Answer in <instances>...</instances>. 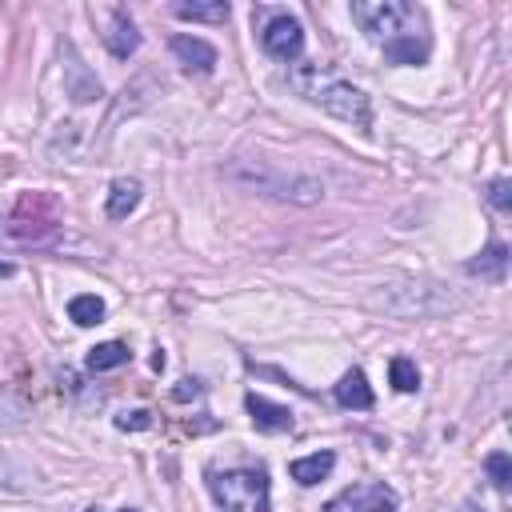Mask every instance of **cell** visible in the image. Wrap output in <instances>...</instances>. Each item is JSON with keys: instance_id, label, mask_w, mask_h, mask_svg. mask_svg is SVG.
I'll return each mask as SVG.
<instances>
[{"instance_id": "1", "label": "cell", "mask_w": 512, "mask_h": 512, "mask_svg": "<svg viewBox=\"0 0 512 512\" xmlns=\"http://www.w3.org/2000/svg\"><path fill=\"white\" fill-rule=\"evenodd\" d=\"M288 84H292L308 104L324 108L328 116H336V120H344V124H352V128H368V124H372V100H368L352 80H344L332 64H312V60L292 64V68H288Z\"/></svg>"}, {"instance_id": "2", "label": "cell", "mask_w": 512, "mask_h": 512, "mask_svg": "<svg viewBox=\"0 0 512 512\" xmlns=\"http://www.w3.org/2000/svg\"><path fill=\"white\" fill-rule=\"evenodd\" d=\"M216 504L224 512H268V472L264 468H228L208 480Z\"/></svg>"}, {"instance_id": "3", "label": "cell", "mask_w": 512, "mask_h": 512, "mask_svg": "<svg viewBox=\"0 0 512 512\" xmlns=\"http://www.w3.org/2000/svg\"><path fill=\"white\" fill-rule=\"evenodd\" d=\"M228 176L236 184H248L264 196H276V200H300V204H312L324 196V184L320 180H308V176H284V172H272L264 164H252V160H240L228 168Z\"/></svg>"}, {"instance_id": "4", "label": "cell", "mask_w": 512, "mask_h": 512, "mask_svg": "<svg viewBox=\"0 0 512 512\" xmlns=\"http://www.w3.org/2000/svg\"><path fill=\"white\" fill-rule=\"evenodd\" d=\"M352 20L372 36V40H392V36H408L416 32L412 24H420V12L404 0H356L352 4Z\"/></svg>"}, {"instance_id": "5", "label": "cell", "mask_w": 512, "mask_h": 512, "mask_svg": "<svg viewBox=\"0 0 512 512\" xmlns=\"http://www.w3.org/2000/svg\"><path fill=\"white\" fill-rule=\"evenodd\" d=\"M400 496L388 484H352L324 504V512H396Z\"/></svg>"}, {"instance_id": "6", "label": "cell", "mask_w": 512, "mask_h": 512, "mask_svg": "<svg viewBox=\"0 0 512 512\" xmlns=\"http://www.w3.org/2000/svg\"><path fill=\"white\" fill-rule=\"evenodd\" d=\"M260 48H264L268 56H276V60H296L300 48H304V28H300V20L288 16V12H272V16L264 20V28H260Z\"/></svg>"}, {"instance_id": "7", "label": "cell", "mask_w": 512, "mask_h": 512, "mask_svg": "<svg viewBox=\"0 0 512 512\" xmlns=\"http://www.w3.org/2000/svg\"><path fill=\"white\" fill-rule=\"evenodd\" d=\"M172 56L188 76H208L216 68V48L200 36H172Z\"/></svg>"}, {"instance_id": "8", "label": "cell", "mask_w": 512, "mask_h": 512, "mask_svg": "<svg viewBox=\"0 0 512 512\" xmlns=\"http://www.w3.org/2000/svg\"><path fill=\"white\" fill-rule=\"evenodd\" d=\"M104 48L116 56V60H128L136 48H140V32L132 24V16L124 8H108V28H104Z\"/></svg>"}, {"instance_id": "9", "label": "cell", "mask_w": 512, "mask_h": 512, "mask_svg": "<svg viewBox=\"0 0 512 512\" xmlns=\"http://www.w3.org/2000/svg\"><path fill=\"white\" fill-rule=\"evenodd\" d=\"M244 408H248V416H252V424H256L260 432H292V412H288L284 404H272V400L248 392Z\"/></svg>"}, {"instance_id": "10", "label": "cell", "mask_w": 512, "mask_h": 512, "mask_svg": "<svg viewBox=\"0 0 512 512\" xmlns=\"http://www.w3.org/2000/svg\"><path fill=\"white\" fill-rule=\"evenodd\" d=\"M64 56H68L64 72H68V92H72V100H80V104L96 100V96H100V80H96V76L84 68V60L72 52V44H64Z\"/></svg>"}, {"instance_id": "11", "label": "cell", "mask_w": 512, "mask_h": 512, "mask_svg": "<svg viewBox=\"0 0 512 512\" xmlns=\"http://www.w3.org/2000/svg\"><path fill=\"white\" fill-rule=\"evenodd\" d=\"M136 204H140V180L136 176H116L112 188H108V216L124 220L128 212H136Z\"/></svg>"}, {"instance_id": "12", "label": "cell", "mask_w": 512, "mask_h": 512, "mask_svg": "<svg viewBox=\"0 0 512 512\" xmlns=\"http://www.w3.org/2000/svg\"><path fill=\"white\" fill-rule=\"evenodd\" d=\"M332 464H336V456H332V452H312V456L292 460V464H288V472H292V480H296V484L312 488V484H320V480L332 472Z\"/></svg>"}, {"instance_id": "13", "label": "cell", "mask_w": 512, "mask_h": 512, "mask_svg": "<svg viewBox=\"0 0 512 512\" xmlns=\"http://www.w3.org/2000/svg\"><path fill=\"white\" fill-rule=\"evenodd\" d=\"M336 400H340L344 408H372V388H368V376H364L360 368L344 372V376H340V384H336Z\"/></svg>"}, {"instance_id": "14", "label": "cell", "mask_w": 512, "mask_h": 512, "mask_svg": "<svg viewBox=\"0 0 512 512\" xmlns=\"http://www.w3.org/2000/svg\"><path fill=\"white\" fill-rule=\"evenodd\" d=\"M384 56H388L392 64H424V56H428V40L416 36V32H408V36H392V40L384 44Z\"/></svg>"}, {"instance_id": "15", "label": "cell", "mask_w": 512, "mask_h": 512, "mask_svg": "<svg viewBox=\"0 0 512 512\" xmlns=\"http://www.w3.org/2000/svg\"><path fill=\"white\" fill-rule=\"evenodd\" d=\"M128 344H120V340H104V344H96V348H88V356H84V368L88 372H112V368H120V364H128Z\"/></svg>"}, {"instance_id": "16", "label": "cell", "mask_w": 512, "mask_h": 512, "mask_svg": "<svg viewBox=\"0 0 512 512\" xmlns=\"http://www.w3.org/2000/svg\"><path fill=\"white\" fill-rule=\"evenodd\" d=\"M504 268H508V248L500 240H492L480 252V260H468V272L480 276V280H504Z\"/></svg>"}, {"instance_id": "17", "label": "cell", "mask_w": 512, "mask_h": 512, "mask_svg": "<svg viewBox=\"0 0 512 512\" xmlns=\"http://www.w3.org/2000/svg\"><path fill=\"white\" fill-rule=\"evenodd\" d=\"M68 320H72V324H80V328L100 324V320H104V300H100V296H92V292L72 296V300H68Z\"/></svg>"}, {"instance_id": "18", "label": "cell", "mask_w": 512, "mask_h": 512, "mask_svg": "<svg viewBox=\"0 0 512 512\" xmlns=\"http://www.w3.org/2000/svg\"><path fill=\"white\" fill-rule=\"evenodd\" d=\"M180 20H200V24H224L228 20V4L224 0H212V4H176L172 8Z\"/></svg>"}, {"instance_id": "19", "label": "cell", "mask_w": 512, "mask_h": 512, "mask_svg": "<svg viewBox=\"0 0 512 512\" xmlns=\"http://www.w3.org/2000/svg\"><path fill=\"white\" fill-rule=\"evenodd\" d=\"M388 380H392L396 392H416V388H420V372H416V364H412L408 356H392Z\"/></svg>"}, {"instance_id": "20", "label": "cell", "mask_w": 512, "mask_h": 512, "mask_svg": "<svg viewBox=\"0 0 512 512\" xmlns=\"http://www.w3.org/2000/svg\"><path fill=\"white\" fill-rule=\"evenodd\" d=\"M484 468H488L492 484H496L500 492H508V484H512V460H508V452H492V456L484 460Z\"/></svg>"}, {"instance_id": "21", "label": "cell", "mask_w": 512, "mask_h": 512, "mask_svg": "<svg viewBox=\"0 0 512 512\" xmlns=\"http://www.w3.org/2000/svg\"><path fill=\"white\" fill-rule=\"evenodd\" d=\"M488 204H492L496 212H508V208H512V184H508V176L488 180Z\"/></svg>"}, {"instance_id": "22", "label": "cell", "mask_w": 512, "mask_h": 512, "mask_svg": "<svg viewBox=\"0 0 512 512\" xmlns=\"http://www.w3.org/2000/svg\"><path fill=\"white\" fill-rule=\"evenodd\" d=\"M20 420H24V404H20L12 392H4V388H0V424H8V428H12V424H20Z\"/></svg>"}, {"instance_id": "23", "label": "cell", "mask_w": 512, "mask_h": 512, "mask_svg": "<svg viewBox=\"0 0 512 512\" xmlns=\"http://www.w3.org/2000/svg\"><path fill=\"white\" fill-rule=\"evenodd\" d=\"M116 428H120V432H140V428H152V416H148L144 408L120 412V416H116Z\"/></svg>"}, {"instance_id": "24", "label": "cell", "mask_w": 512, "mask_h": 512, "mask_svg": "<svg viewBox=\"0 0 512 512\" xmlns=\"http://www.w3.org/2000/svg\"><path fill=\"white\" fill-rule=\"evenodd\" d=\"M0 488H20V472L12 468V460L0 452Z\"/></svg>"}, {"instance_id": "25", "label": "cell", "mask_w": 512, "mask_h": 512, "mask_svg": "<svg viewBox=\"0 0 512 512\" xmlns=\"http://www.w3.org/2000/svg\"><path fill=\"white\" fill-rule=\"evenodd\" d=\"M188 396H200V380H180L172 388V400H188Z\"/></svg>"}, {"instance_id": "26", "label": "cell", "mask_w": 512, "mask_h": 512, "mask_svg": "<svg viewBox=\"0 0 512 512\" xmlns=\"http://www.w3.org/2000/svg\"><path fill=\"white\" fill-rule=\"evenodd\" d=\"M0 276H12V264L8 260H0Z\"/></svg>"}, {"instance_id": "27", "label": "cell", "mask_w": 512, "mask_h": 512, "mask_svg": "<svg viewBox=\"0 0 512 512\" xmlns=\"http://www.w3.org/2000/svg\"><path fill=\"white\" fill-rule=\"evenodd\" d=\"M456 512H480V508H476V504H460Z\"/></svg>"}, {"instance_id": "28", "label": "cell", "mask_w": 512, "mask_h": 512, "mask_svg": "<svg viewBox=\"0 0 512 512\" xmlns=\"http://www.w3.org/2000/svg\"><path fill=\"white\" fill-rule=\"evenodd\" d=\"M120 512H136V508H120Z\"/></svg>"}]
</instances>
